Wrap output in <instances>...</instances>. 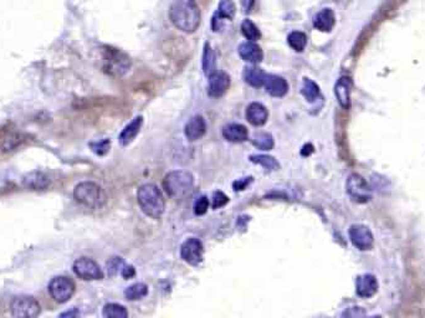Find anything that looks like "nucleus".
Wrapping results in <instances>:
<instances>
[{"label":"nucleus","mask_w":425,"mask_h":318,"mask_svg":"<svg viewBox=\"0 0 425 318\" xmlns=\"http://www.w3.org/2000/svg\"><path fill=\"white\" fill-rule=\"evenodd\" d=\"M215 14L221 20L233 18L234 14H235V5H234L232 0H221V2L219 3L218 11H216Z\"/></svg>","instance_id":"obj_32"},{"label":"nucleus","mask_w":425,"mask_h":318,"mask_svg":"<svg viewBox=\"0 0 425 318\" xmlns=\"http://www.w3.org/2000/svg\"><path fill=\"white\" fill-rule=\"evenodd\" d=\"M250 160L253 163H256V164H260L264 168L269 169V170H276L280 167L279 162L273 157L270 156H262V154H256V156L250 157Z\"/></svg>","instance_id":"obj_31"},{"label":"nucleus","mask_w":425,"mask_h":318,"mask_svg":"<svg viewBox=\"0 0 425 318\" xmlns=\"http://www.w3.org/2000/svg\"><path fill=\"white\" fill-rule=\"evenodd\" d=\"M106 64L107 70H110L111 72L122 75L130 67V60H128V57L124 54L119 53L117 50H111L107 54Z\"/></svg>","instance_id":"obj_13"},{"label":"nucleus","mask_w":425,"mask_h":318,"mask_svg":"<svg viewBox=\"0 0 425 318\" xmlns=\"http://www.w3.org/2000/svg\"><path fill=\"white\" fill-rule=\"evenodd\" d=\"M138 204L141 206L142 211L152 219H159L164 213L165 202L162 191L155 184L141 185L137 193Z\"/></svg>","instance_id":"obj_2"},{"label":"nucleus","mask_w":425,"mask_h":318,"mask_svg":"<svg viewBox=\"0 0 425 318\" xmlns=\"http://www.w3.org/2000/svg\"><path fill=\"white\" fill-rule=\"evenodd\" d=\"M228 202H229V198L225 195L224 193H221V191H215V193L213 194V198H212L213 209L221 208V206L228 204Z\"/></svg>","instance_id":"obj_35"},{"label":"nucleus","mask_w":425,"mask_h":318,"mask_svg":"<svg viewBox=\"0 0 425 318\" xmlns=\"http://www.w3.org/2000/svg\"><path fill=\"white\" fill-rule=\"evenodd\" d=\"M222 136L228 142L241 143L247 139L249 132L245 126L239 125V123H229L222 128Z\"/></svg>","instance_id":"obj_17"},{"label":"nucleus","mask_w":425,"mask_h":318,"mask_svg":"<svg viewBox=\"0 0 425 318\" xmlns=\"http://www.w3.org/2000/svg\"><path fill=\"white\" fill-rule=\"evenodd\" d=\"M185 136L189 140H198L204 136L207 132V123L202 116H195L190 118V121L185 126Z\"/></svg>","instance_id":"obj_18"},{"label":"nucleus","mask_w":425,"mask_h":318,"mask_svg":"<svg viewBox=\"0 0 425 318\" xmlns=\"http://www.w3.org/2000/svg\"><path fill=\"white\" fill-rule=\"evenodd\" d=\"M90 145L95 153L98 154V156H104L110 150V140H101V142L91 143Z\"/></svg>","instance_id":"obj_36"},{"label":"nucleus","mask_w":425,"mask_h":318,"mask_svg":"<svg viewBox=\"0 0 425 318\" xmlns=\"http://www.w3.org/2000/svg\"><path fill=\"white\" fill-rule=\"evenodd\" d=\"M194 188V178L190 173L183 170L170 172L163 179V189L165 193L174 199H182L187 197Z\"/></svg>","instance_id":"obj_3"},{"label":"nucleus","mask_w":425,"mask_h":318,"mask_svg":"<svg viewBox=\"0 0 425 318\" xmlns=\"http://www.w3.org/2000/svg\"><path fill=\"white\" fill-rule=\"evenodd\" d=\"M230 86V77L225 72H214L209 76V85H208V93L210 97H221L227 93Z\"/></svg>","instance_id":"obj_11"},{"label":"nucleus","mask_w":425,"mask_h":318,"mask_svg":"<svg viewBox=\"0 0 425 318\" xmlns=\"http://www.w3.org/2000/svg\"><path fill=\"white\" fill-rule=\"evenodd\" d=\"M302 94L305 96V99L309 102H313L321 96V92H319V87L316 82L311 81L309 79L304 80V85H302Z\"/></svg>","instance_id":"obj_26"},{"label":"nucleus","mask_w":425,"mask_h":318,"mask_svg":"<svg viewBox=\"0 0 425 318\" xmlns=\"http://www.w3.org/2000/svg\"><path fill=\"white\" fill-rule=\"evenodd\" d=\"M378 291V281L373 275H361L356 280V292L359 297H372Z\"/></svg>","instance_id":"obj_12"},{"label":"nucleus","mask_w":425,"mask_h":318,"mask_svg":"<svg viewBox=\"0 0 425 318\" xmlns=\"http://www.w3.org/2000/svg\"><path fill=\"white\" fill-rule=\"evenodd\" d=\"M351 88L352 81L348 77H341L335 86V93L342 108H349L351 106Z\"/></svg>","instance_id":"obj_16"},{"label":"nucleus","mask_w":425,"mask_h":318,"mask_svg":"<svg viewBox=\"0 0 425 318\" xmlns=\"http://www.w3.org/2000/svg\"><path fill=\"white\" fill-rule=\"evenodd\" d=\"M24 185L27 188L34 189V190H39V189H45L48 185V178L41 172H33V173L28 174L22 180Z\"/></svg>","instance_id":"obj_23"},{"label":"nucleus","mask_w":425,"mask_h":318,"mask_svg":"<svg viewBox=\"0 0 425 318\" xmlns=\"http://www.w3.org/2000/svg\"><path fill=\"white\" fill-rule=\"evenodd\" d=\"M267 93L273 97H284L289 91V85L286 80L276 75H266L264 82Z\"/></svg>","instance_id":"obj_14"},{"label":"nucleus","mask_w":425,"mask_h":318,"mask_svg":"<svg viewBox=\"0 0 425 318\" xmlns=\"http://www.w3.org/2000/svg\"><path fill=\"white\" fill-rule=\"evenodd\" d=\"M202 67H203L204 74L208 77L212 76L216 71V61H215V53L209 44H205L203 60H202Z\"/></svg>","instance_id":"obj_24"},{"label":"nucleus","mask_w":425,"mask_h":318,"mask_svg":"<svg viewBox=\"0 0 425 318\" xmlns=\"http://www.w3.org/2000/svg\"><path fill=\"white\" fill-rule=\"evenodd\" d=\"M10 312L16 318H34L40 314V305L31 296H18L11 301Z\"/></svg>","instance_id":"obj_6"},{"label":"nucleus","mask_w":425,"mask_h":318,"mask_svg":"<svg viewBox=\"0 0 425 318\" xmlns=\"http://www.w3.org/2000/svg\"><path fill=\"white\" fill-rule=\"evenodd\" d=\"M287 42L293 50L297 51V53H302L307 45V36L306 34L301 33V31H292L287 36Z\"/></svg>","instance_id":"obj_25"},{"label":"nucleus","mask_w":425,"mask_h":318,"mask_svg":"<svg viewBox=\"0 0 425 318\" xmlns=\"http://www.w3.org/2000/svg\"><path fill=\"white\" fill-rule=\"evenodd\" d=\"M347 193L357 203H367L372 199V188L359 174H351L347 179Z\"/></svg>","instance_id":"obj_7"},{"label":"nucleus","mask_w":425,"mask_h":318,"mask_svg":"<svg viewBox=\"0 0 425 318\" xmlns=\"http://www.w3.org/2000/svg\"><path fill=\"white\" fill-rule=\"evenodd\" d=\"M240 28H241L242 35H244L247 40H250V41H256V40L260 39V36H261L260 30H259V28L254 24L252 20L245 19L244 21L241 22Z\"/></svg>","instance_id":"obj_27"},{"label":"nucleus","mask_w":425,"mask_h":318,"mask_svg":"<svg viewBox=\"0 0 425 318\" xmlns=\"http://www.w3.org/2000/svg\"><path fill=\"white\" fill-rule=\"evenodd\" d=\"M148 293V287L145 283H135V285L130 286V287L127 288L126 292H124V295H126V299L130 300V301H136V300H141L143 299L144 296H147Z\"/></svg>","instance_id":"obj_28"},{"label":"nucleus","mask_w":425,"mask_h":318,"mask_svg":"<svg viewBox=\"0 0 425 318\" xmlns=\"http://www.w3.org/2000/svg\"><path fill=\"white\" fill-rule=\"evenodd\" d=\"M335 13H333L332 9L330 8H326V9H322L317 15L315 16V20H313V27H315L319 31H327L332 30V28L335 27Z\"/></svg>","instance_id":"obj_20"},{"label":"nucleus","mask_w":425,"mask_h":318,"mask_svg":"<svg viewBox=\"0 0 425 318\" xmlns=\"http://www.w3.org/2000/svg\"><path fill=\"white\" fill-rule=\"evenodd\" d=\"M124 265H126V263L122 261L119 257H113V259H111L107 263L108 272H110V275H116L118 271L122 272V270H123V267H124Z\"/></svg>","instance_id":"obj_33"},{"label":"nucleus","mask_w":425,"mask_h":318,"mask_svg":"<svg viewBox=\"0 0 425 318\" xmlns=\"http://www.w3.org/2000/svg\"><path fill=\"white\" fill-rule=\"evenodd\" d=\"M203 243L198 239H188L187 241L182 243L181 257L189 265L195 266L203 260Z\"/></svg>","instance_id":"obj_9"},{"label":"nucleus","mask_w":425,"mask_h":318,"mask_svg":"<svg viewBox=\"0 0 425 318\" xmlns=\"http://www.w3.org/2000/svg\"><path fill=\"white\" fill-rule=\"evenodd\" d=\"M349 239L359 250H369L373 245V234L367 226L353 225L349 229Z\"/></svg>","instance_id":"obj_10"},{"label":"nucleus","mask_w":425,"mask_h":318,"mask_svg":"<svg viewBox=\"0 0 425 318\" xmlns=\"http://www.w3.org/2000/svg\"><path fill=\"white\" fill-rule=\"evenodd\" d=\"M209 200H208L207 197H201L195 202V205H194V213L196 215H203L208 211V208H209Z\"/></svg>","instance_id":"obj_34"},{"label":"nucleus","mask_w":425,"mask_h":318,"mask_svg":"<svg viewBox=\"0 0 425 318\" xmlns=\"http://www.w3.org/2000/svg\"><path fill=\"white\" fill-rule=\"evenodd\" d=\"M135 274H136L135 268L131 267V266H127V265H124L123 270H122V272H121V275L124 277V279H131L132 276H135Z\"/></svg>","instance_id":"obj_39"},{"label":"nucleus","mask_w":425,"mask_h":318,"mask_svg":"<svg viewBox=\"0 0 425 318\" xmlns=\"http://www.w3.org/2000/svg\"><path fill=\"white\" fill-rule=\"evenodd\" d=\"M102 316L107 318H126L128 317V312L123 306L117 305V303H108L102 311Z\"/></svg>","instance_id":"obj_29"},{"label":"nucleus","mask_w":425,"mask_h":318,"mask_svg":"<svg viewBox=\"0 0 425 318\" xmlns=\"http://www.w3.org/2000/svg\"><path fill=\"white\" fill-rule=\"evenodd\" d=\"M404 2H406V0H388V2L386 3V5H384V8L382 10L387 11V13L398 10V8L401 7V5L403 4Z\"/></svg>","instance_id":"obj_37"},{"label":"nucleus","mask_w":425,"mask_h":318,"mask_svg":"<svg viewBox=\"0 0 425 318\" xmlns=\"http://www.w3.org/2000/svg\"><path fill=\"white\" fill-rule=\"evenodd\" d=\"M142 125H143V118H142V117H137L132 122L128 123L126 127L123 128V131L121 132V134H119V144H130V143L136 138L137 134L139 133Z\"/></svg>","instance_id":"obj_21"},{"label":"nucleus","mask_w":425,"mask_h":318,"mask_svg":"<svg viewBox=\"0 0 425 318\" xmlns=\"http://www.w3.org/2000/svg\"><path fill=\"white\" fill-rule=\"evenodd\" d=\"M73 197L81 205L91 209H97L106 202L104 190L99 185L92 182H82L76 185L73 190Z\"/></svg>","instance_id":"obj_4"},{"label":"nucleus","mask_w":425,"mask_h":318,"mask_svg":"<svg viewBox=\"0 0 425 318\" xmlns=\"http://www.w3.org/2000/svg\"><path fill=\"white\" fill-rule=\"evenodd\" d=\"M265 79H266V74L262 68L258 66H247L244 71V80L246 84L254 87H260L264 86Z\"/></svg>","instance_id":"obj_22"},{"label":"nucleus","mask_w":425,"mask_h":318,"mask_svg":"<svg viewBox=\"0 0 425 318\" xmlns=\"http://www.w3.org/2000/svg\"><path fill=\"white\" fill-rule=\"evenodd\" d=\"M254 4H255V0H241V7L246 13H250L253 10Z\"/></svg>","instance_id":"obj_40"},{"label":"nucleus","mask_w":425,"mask_h":318,"mask_svg":"<svg viewBox=\"0 0 425 318\" xmlns=\"http://www.w3.org/2000/svg\"><path fill=\"white\" fill-rule=\"evenodd\" d=\"M239 55L242 60L250 62V64H259V62L262 61V57H264L261 47L254 41L241 44L239 46Z\"/></svg>","instance_id":"obj_15"},{"label":"nucleus","mask_w":425,"mask_h":318,"mask_svg":"<svg viewBox=\"0 0 425 318\" xmlns=\"http://www.w3.org/2000/svg\"><path fill=\"white\" fill-rule=\"evenodd\" d=\"M174 27L184 33H194L201 24V10L194 0H176L169 10Z\"/></svg>","instance_id":"obj_1"},{"label":"nucleus","mask_w":425,"mask_h":318,"mask_svg":"<svg viewBox=\"0 0 425 318\" xmlns=\"http://www.w3.org/2000/svg\"><path fill=\"white\" fill-rule=\"evenodd\" d=\"M252 180H253L252 177H249V178H245L242 180H238V182L234 183V188H235V190H238V191L244 190V189L246 188L247 185L250 184V183H252Z\"/></svg>","instance_id":"obj_38"},{"label":"nucleus","mask_w":425,"mask_h":318,"mask_svg":"<svg viewBox=\"0 0 425 318\" xmlns=\"http://www.w3.org/2000/svg\"><path fill=\"white\" fill-rule=\"evenodd\" d=\"M73 272L82 280L93 281L104 279V271L98 263L88 257H81L73 262Z\"/></svg>","instance_id":"obj_8"},{"label":"nucleus","mask_w":425,"mask_h":318,"mask_svg":"<svg viewBox=\"0 0 425 318\" xmlns=\"http://www.w3.org/2000/svg\"><path fill=\"white\" fill-rule=\"evenodd\" d=\"M253 144L261 151H270L273 148V138L269 133H258L254 136Z\"/></svg>","instance_id":"obj_30"},{"label":"nucleus","mask_w":425,"mask_h":318,"mask_svg":"<svg viewBox=\"0 0 425 318\" xmlns=\"http://www.w3.org/2000/svg\"><path fill=\"white\" fill-rule=\"evenodd\" d=\"M267 117H269V112H267L266 107L261 105V103L254 102L247 107L246 119L253 126H258L259 127V126L265 125L267 121Z\"/></svg>","instance_id":"obj_19"},{"label":"nucleus","mask_w":425,"mask_h":318,"mask_svg":"<svg viewBox=\"0 0 425 318\" xmlns=\"http://www.w3.org/2000/svg\"><path fill=\"white\" fill-rule=\"evenodd\" d=\"M48 293L58 303H65L75 293V283L66 276H56L48 283Z\"/></svg>","instance_id":"obj_5"}]
</instances>
